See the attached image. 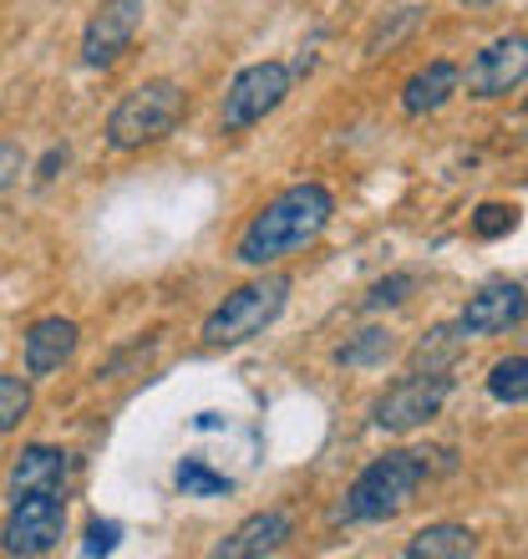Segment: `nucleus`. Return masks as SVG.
Listing matches in <instances>:
<instances>
[{"mask_svg": "<svg viewBox=\"0 0 528 559\" xmlns=\"http://www.w3.org/2000/svg\"><path fill=\"white\" fill-rule=\"evenodd\" d=\"M61 168H67V147H51V153H46V158L36 163V183H51V178L61 174Z\"/></svg>", "mask_w": 528, "mask_h": 559, "instance_id": "obj_25", "label": "nucleus"}, {"mask_svg": "<svg viewBox=\"0 0 528 559\" xmlns=\"http://www.w3.org/2000/svg\"><path fill=\"white\" fill-rule=\"evenodd\" d=\"M488 397L508 402V407H524L528 402V361L524 356H503L499 367L488 371Z\"/></svg>", "mask_w": 528, "mask_h": 559, "instance_id": "obj_17", "label": "nucleus"}, {"mask_svg": "<svg viewBox=\"0 0 528 559\" xmlns=\"http://www.w3.org/2000/svg\"><path fill=\"white\" fill-rule=\"evenodd\" d=\"M290 290H295L290 275H260V280H250V285H239L235 295H224L219 306L208 310L204 331H199L204 346H244V341L264 336V331L279 321Z\"/></svg>", "mask_w": 528, "mask_h": 559, "instance_id": "obj_4", "label": "nucleus"}, {"mask_svg": "<svg viewBox=\"0 0 528 559\" xmlns=\"http://www.w3.org/2000/svg\"><path fill=\"white\" fill-rule=\"evenodd\" d=\"M411 290H417V275H411V270H396V275H386V280H376V285H371V295H367V310L401 306V300H407Z\"/></svg>", "mask_w": 528, "mask_h": 559, "instance_id": "obj_21", "label": "nucleus"}, {"mask_svg": "<svg viewBox=\"0 0 528 559\" xmlns=\"http://www.w3.org/2000/svg\"><path fill=\"white\" fill-rule=\"evenodd\" d=\"M189 118V92L158 76V82H143V87H132L118 107H112V118H107V143L118 147V153H137V147H153L163 138L178 133V122Z\"/></svg>", "mask_w": 528, "mask_h": 559, "instance_id": "obj_3", "label": "nucleus"}, {"mask_svg": "<svg viewBox=\"0 0 528 559\" xmlns=\"http://www.w3.org/2000/svg\"><path fill=\"white\" fill-rule=\"evenodd\" d=\"M26 417H31V382H26V377L0 371V438H5V432H15Z\"/></svg>", "mask_w": 528, "mask_h": 559, "instance_id": "obj_18", "label": "nucleus"}, {"mask_svg": "<svg viewBox=\"0 0 528 559\" xmlns=\"http://www.w3.org/2000/svg\"><path fill=\"white\" fill-rule=\"evenodd\" d=\"M61 534H67V499L31 493V499H11V514L0 524V549L21 559H41L61 545Z\"/></svg>", "mask_w": 528, "mask_h": 559, "instance_id": "obj_7", "label": "nucleus"}, {"mask_svg": "<svg viewBox=\"0 0 528 559\" xmlns=\"http://www.w3.org/2000/svg\"><path fill=\"white\" fill-rule=\"evenodd\" d=\"M290 514L285 509H264V514L244 519L224 545H214V559H260V555H275V549H285V539H290Z\"/></svg>", "mask_w": 528, "mask_h": 559, "instance_id": "obj_13", "label": "nucleus"}, {"mask_svg": "<svg viewBox=\"0 0 528 559\" xmlns=\"http://www.w3.org/2000/svg\"><path fill=\"white\" fill-rule=\"evenodd\" d=\"M178 488H183V493H193V499H219V493H229L235 484H229L224 473L204 468L199 457H183V463H178Z\"/></svg>", "mask_w": 528, "mask_h": 559, "instance_id": "obj_19", "label": "nucleus"}, {"mask_svg": "<svg viewBox=\"0 0 528 559\" xmlns=\"http://www.w3.org/2000/svg\"><path fill=\"white\" fill-rule=\"evenodd\" d=\"M67 484H72V453L46 448V442H31V448L15 453L11 478H5V493H11V499H31V493L67 499Z\"/></svg>", "mask_w": 528, "mask_h": 559, "instance_id": "obj_10", "label": "nucleus"}, {"mask_svg": "<svg viewBox=\"0 0 528 559\" xmlns=\"http://www.w3.org/2000/svg\"><path fill=\"white\" fill-rule=\"evenodd\" d=\"M453 386H457L453 371H417V367H411V377L392 382L382 397H376L371 423L382 427V432H411V427L432 423V417L447 407Z\"/></svg>", "mask_w": 528, "mask_h": 559, "instance_id": "obj_5", "label": "nucleus"}, {"mask_svg": "<svg viewBox=\"0 0 528 559\" xmlns=\"http://www.w3.org/2000/svg\"><path fill=\"white\" fill-rule=\"evenodd\" d=\"M524 76H528V41H524V31H514V36H499V41L483 46L468 61L463 87L472 97H508V92L524 87Z\"/></svg>", "mask_w": 528, "mask_h": 559, "instance_id": "obj_9", "label": "nucleus"}, {"mask_svg": "<svg viewBox=\"0 0 528 559\" xmlns=\"http://www.w3.org/2000/svg\"><path fill=\"white\" fill-rule=\"evenodd\" d=\"M478 555V534L468 524H427L407 539V559H468Z\"/></svg>", "mask_w": 528, "mask_h": 559, "instance_id": "obj_15", "label": "nucleus"}, {"mask_svg": "<svg viewBox=\"0 0 528 559\" xmlns=\"http://www.w3.org/2000/svg\"><path fill=\"white\" fill-rule=\"evenodd\" d=\"M427 484V453H382L356 473V484L346 488L340 514L346 524H382L396 519L417 499V488Z\"/></svg>", "mask_w": 528, "mask_h": 559, "instance_id": "obj_2", "label": "nucleus"}, {"mask_svg": "<svg viewBox=\"0 0 528 559\" xmlns=\"http://www.w3.org/2000/svg\"><path fill=\"white\" fill-rule=\"evenodd\" d=\"M392 352V331H361L356 341L336 346V361L340 367H371V361H382Z\"/></svg>", "mask_w": 528, "mask_h": 559, "instance_id": "obj_20", "label": "nucleus"}, {"mask_svg": "<svg viewBox=\"0 0 528 559\" xmlns=\"http://www.w3.org/2000/svg\"><path fill=\"white\" fill-rule=\"evenodd\" d=\"M21 168H26V153H21V143H0V193H5L15 178H21Z\"/></svg>", "mask_w": 528, "mask_h": 559, "instance_id": "obj_24", "label": "nucleus"}, {"mask_svg": "<svg viewBox=\"0 0 528 559\" xmlns=\"http://www.w3.org/2000/svg\"><path fill=\"white\" fill-rule=\"evenodd\" d=\"M76 321H61V316H46L26 331V377H51L76 356Z\"/></svg>", "mask_w": 528, "mask_h": 559, "instance_id": "obj_12", "label": "nucleus"}, {"mask_svg": "<svg viewBox=\"0 0 528 559\" xmlns=\"http://www.w3.org/2000/svg\"><path fill=\"white\" fill-rule=\"evenodd\" d=\"M518 224V209L514 204H483L478 214H472V235L478 239H499V235H508Z\"/></svg>", "mask_w": 528, "mask_h": 559, "instance_id": "obj_22", "label": "nucleus"}, {"mask_svg": "<svg viewBox=\"0 0 528 559\" xmlns=\"http://www.w3.org/2000/svg\"><path fill=\"white\" fill-rule=\"evenodd\" d=\"M290 87H295V72L285 61H254V67H244L229 82V92H224V107H219L224 133H244V128L264 122L290 97Z\"/></svg>", "mask_w": 528, "mask_h": 559, "instance_id": "obj_6", "label": "nucleus"}, {"mask_svg": "<svg viewBox=\"0 0 528 559\" xmlns=\"http://www.w3.org/2000/svg\"><path fill=\"white\" fill-rule=\"evenodd\" d=\"M143 11L147 0H103L92 11L87 31H82V67H92V72L118 67L137 41V31H143Z\"/></svg>", "mask_w": 528, "mask_h": 559, "instance_id": "obj_8", "label": "nucleus"}, {"mask_svg": "<svg viewBox=\"0 0 528 559\" xmlns=\"http://www.w3.org/2000/svg\"><path fill=\"white\" fill-rule=\"evenodd\" d=\"M331 219H336V193L325 189V183H290V189L275 193L244 224V235L235 245V260L264 270V265H275V260L305 254L331 229Z\"/></svg>", "mask_w": 528, "mask_h": 559, "instance_id": "obj_1", "label": "nucleus"}, {"mask_svg": "<svg viewBox=\"0 0 528 559\" xmlns=\"http://www.w3.org/2000/svg\"><path fill=\"white\" fill-rule=\"evenodd\" d=\"M468 336H463V325H437V331H427V341L411 352V367L417 371H453V361L463 356Z\"/></svg>", "mask_w": 528, "mask_h": 559, "instance_id": "obj_16", "label": "nucleus"}, {"mask_svg": "<svg viewBox=\"0 0 528 559\" xmlns=\"http://www.w3.org/2000/svg\"><path fill=\"white\" fill-rule=\"evenodd\" d=\"M468 5H493V0H468Z\"/></svg>", "mask_w": 528, "mask_h": 559, "instance_id": "obj_26", "label": "nucleus"}, {"mask_svg": "<svg viewBox=\"0 0 528 559\" xmlns=\"http://www.w3.org/2000/svg\"><path fill=\"white\" fill-rule=\"evenodd\" d=\"M463 92V67L457 61H427L417 76H407L401 87V112L407 118H427V112H442Z\"/></svg>", "mask_w": 528, "mask_h": 559, "instance_id": "obj_14", "label": "nucleus"}, {"mask_svg": "<svg viewBox=\"0 0 528 559\" xmlns=\"http://www.w3.org/2000/svg\"><path fill=\"white\" fill-rule=\"evenodd\" d=\"M524 321V285L518 280H493L478 295H468V306L457 316L463 336H499L508 325Z\"/></svg>", "mask_w": 528, "mask_h": 559, "instance_id": "obj_11", "label": "nucleus"}, {"mask_svg": "<svg viewBox=\"0 0 528 559\" xmlns=\"http://www.w3.org/2000/svg\"><path fill=\"white\" fill-rule=\"evenodd\" d=\"M118 539H122V524H112V519H92L87 539H82V555H112Z\"/></svg>", "mask_w": 528, "mask_h": 559, "instance_id": "obj_23", "label": "nucleus"}]
</instances>
